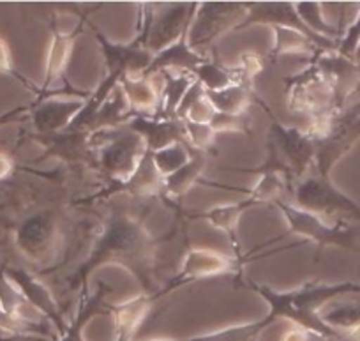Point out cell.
I'll list each match as a JSON object with an SVG mask.
<instances>
[{"mask_svg": "<svg viewBox=\"0 0 360 341\" xmlns=\"http://www.w3.org/2000/svg\"><path fill=\"white\" fill-rule=\"evenodd\" d=\"M154 252L155 242L138 219L127 214H113L92 255L72 278L71 288L85 287L90 273L106 264L124 267L133 273L145 288H148L154 267Z\"/></svg>", "mask_w": 360, "mask_h": 341, "instance_id": "6da1fadb", "label": "cell"}, {"mask_svg": "<svg viewBox=\"0 0 360 341\" xmlns=\"http://www.w3.org/2000/svg\"><path fill=\"white\" fill-rule=\"evenodd\" d=\"M248 285L269 302L270 311L269 315L263 316L269 326L286 318L293 322V326L311 330L328 341H339L341 334L325 323L321 316V306L339 295L360 294V285L356 283H306L290 292H278L269 285L255 283V281H248Z\"/></svg>", "mask_w": 360, "mask_h": 341, "instance_id": "7a4b0ae2", "label": "cell"}, {"mask_svg": "<svg viewBox=\"0 0 360 341\" xmlns=\"http://www.w3.org/2000/svg\"><path fill=\"white\" fill-rule=\"evenodd\" d=\"M198 4H145L138 37L154 57L188 34Z\"/></svg>", "mask_w": 360, "mask_h": 341, "instance_id": "3957f363", "label": "cell"}, {"mask_svg": "<svg viewBox=\"0 0 360 341\" xmlns=\"http://www.w3.org/2000/svg\"><path fill=\"white\" fill-rule=\"evenodd\" d=\"M292 194L297 207L314 212L320 218L332 216L338 218L339 223H360V205L338 190L328 175H321L318 172L307 173L299 182L293 184Z\"/></svg>", "mask_w": 360, "mask_h": 341, "instance_id": "277c9868", "label": "cell"}, {"mask_svg": "<svg viewBox=\"0 0 360 341\" xmlns=\"http://www.w3.org/2000/svg\"><path fill=\"white\" fill-rule=\"evenodd\" d=\"M249 13V4H198L188 29V44L195 54L209 57L210 48L221 36L237 30Z\"/></svg>", "mask_w": 360, "mask_h": 341, "instance_id": "5b68a950", "label": "cell"}, {"mask_svg": "<svg viewBox=\"0 0 360 341\" xmlns=\"http://www.w3.org/2000/svg\"><path fill=\"white\" fill-rule=\"evenodd\" d=\"M276 207L281 211L288 232L293 235L307 239L318 246L321 252L327 246L349 249L355 244V232L348 223H327L318 214L297 207L295 204H286L285 200H276Z\"/></svg>", "mask_w": 360, "mask_h": 341, "instance_id": "8992f818", "label": "cell"}, {"mask_svg": "<svg viewBox=\"0 0 360 341\" xmlns=\"http://www.w3.org/2000/svg\"><path fill=\"white\" fill-rule=\"evenodd\" d=\"M103 138V147L99 149V163L103 168L119 180V184L126 182L131 173L136 170L141 156L147 151L145 142L133 131H99Z\"/></svg>", "mask_w": 360, "mask_h": 341, "instance_id": "52a82bcc", "label": "cell"}, {"mask_svg": "<svg viewBox=\"0 0 360 341\" xmlns=\"http://www.w3.org/2000/svg\"><path fill=\"white\" fill-rule=\"evenodd\" d=\"M360 140V103L332 119L327 135L316 142V172L328 175L332 166Z\"/></svg>", "mask_w": 360, "mask_h": 341, "instance_id": "ba28073f", "label": "cell"}, {"mask_svg": "<svg viewBox=\"0 0 360 341\" xmlns=\"http://www.w3.org/2000/svg\"><path fill=\"white\" fill-rule=\"evenodd\" d=\"M238 271V260L230 259V256L217 253L214 249L207 248H191L186 255L184 264L180 267L179 273L161 288L152 295L154 302L162 295L172 294L176 288L184 285L193 283V281L205 280V278L221 276V274H233Z\"/></svg>", "mask_w": 360, "mask_h": 341, "instance_id": "9c48e42d", "label": "cell"}, {"mask_svg": "<svg viewBox=\"0 0 360 341\" xmlns=\"http://www.w3.org/2000/svg\"><path fill=\"white\" fill-rule=\"evenodd\" d=\"M269 142H272L278 149L279 158L285 163L290 177H292L293 187V184L306 177L311 163L316 159V142L309 133H302L295 128L283 126L276 119H272Z\"/></svg>", "mask_w": 360, "mask_h": 341, "instance_id": "30bf717a", "label": "cell"}, {"mask_svg": "<svg viewBox=\"0 0 360 341\" xmlns=\"http://www.w3.org/2000/svg\"><path fill=\"white\" fill-rule=\"evenodd\" d=\"M251 25H272V27H286L302 32L309 37L321 51L325 54H338L339 41L327 39L323 36H318L316 32L309 29L302 18L297 13L295 6L288 2H265V4H249V13L244 22L240 23L237 30L248 29Z\"/></svg>", "mask_w": 360, "mask_h": 341, "instance_id": "8fae6325", "label": "cell"}, {"mask_svg": "<svg viewBox=\"0 0 360 341\" xmlns=\"http://www.w3.org/2000/svg\"><path fill=\"white\" fill-rule=\"evenodd\" d=\"M2 269H4L6 276L15 283V287L18 288L20 294L23 295V299L29 302V306H32L43 318H46L48 322L53 323L55 329L58 330V336H60V334L68 329L69 322H65L64 315H62L60 308H58L57 301H55L50 288L44 283H41L36 276H32V274L25 269L11 266H2Z\"/></svg>", "mask_w": 360, "mask_h": 341, "instance_id": "7c38bea8", "label": "cell"}, {"mask_svg": "<svg viewBox=\"0 0 360 341\" xmlns=\"http://www.w3.org/2000/svg\"><path fill=\"white\" fill-rule=\"evenodd\" d=\"M16 248L32 262H41L53 252L57 241V225L50 214H34L23 219L16 228Z\"/></svg>", "mask_w": 360, "mask_h": 341, "instance_id": "4fadbf2b", "label": "cell"}, {"mask_svg": "<svg viewBox=\"0 0 360 341\" xmlns=\"http://www.w3.org/2000/svg\"><path fill=\"white\" fill-rule=\"evenodd\" d=\"M85 101L82 99H53V97H44L36 101V104L30 106V120H32L34 130L39 135H55L68 130L82 111Z\"/></svg>", "mask_w": 360, "mask_h": 341, "instance_id": "5bb4252c", "label": "cell"}, {"mask_svg": "<svg viewBox=\"0 0 360 341\" xmlns=\"http://www.w3.org/2000/svg\"><path fill=\"white\" fill-rule=\"evenodd\" d=\"M126 128L145 142L150 152L161 151L175 144H188L184 123L180 119H158V117L134 116Z\"/></svg>", "mask_w": 360, "mask_h": 341, "instance_id": "9a60e30c", "label": "cell"}, {"mask_svg": "<svg viewBox=\"0 0 360 341\" xmlns=\"http://www.w3.org/2000/svg\"><path fill=\"white\" fill-rule=\"evenodd\" d=\"M83 23L85 18L79 20L76 29L71 34L60 32L58 27H53V36H51L50 50L46 55V69H44V82L39 89V99L46 96L51 90V87L57 83V80L62 78L64 69L68 66L69 57H71L72 46H75V39L79 32H83Z\"/></svg>", "mask_w": 360, "mask_h": 341, "instance_id": "2e32d148", "label": "cell"}, {"mask_svg": "<svg viewBox=\"0 0 360 341\" xmlns=\"http://www.w3.org/2000/svg\"><path fill=\"white\" fill-rule=\"evenodd\" d=\"M122 90L129 111L134 116H154L161 101V89L152 78H145L141 75H126L119 83Z\"/></svg>", "mask_w": 360, "mask_h": 341, "instance_id": "e0dca14e", "label": "cell"}, {"mask_svg": "<svg viewBox=\"0 0 360 341\" xmlns=\"http://www.w3.org/2000/svg\"><path fill=\"white\" fill-rule=\"evenodd\" d=\"M209 57H202V55L195 54V51L189 48L188 44V34L184 37H180L175 44H172L166 50L159 51L158 55L152 57V61L148 62V66L145 68V71L141 73V76L145 78H152L158 73L161 71H172V69H179V71L191 73L198 68L200 64L207 61Z\"/></svg>", "mask_w": 360, "mask_h": 341, "instance_id": "ac0fdd59", "label": "cell"}, {"mask_svg": "<svg viewBox=\"0 0 360 341\" xmlns=\"http://www.w3.org/2000/svg\"><path fill=\"white\" fill-rule=\"evenodd\" d=\"M152 306V295H140L131 301L110 306V315L115 322V341H133L138 327L147 318Z\"/></svg>", "mask_w": 360, "mask_h": 341, "instance_id": "d6986e66", "label": "cell"}, {"mask_svg": "<svg viewBox=\"0 0 360 341\" xmlns=\"http://www.w3.org/2000/svg\"><path fill=\"white\" fill-rule=\"evenodd\" d=\"M161 76V101H159V108L152 117L158 119H176V111H179L180 103L191 89L193 83L196 82L195 76L191 73L179 71H161L158 73Z\"/></svg>", "mask_w": 360, "mask_h": 341, "instance_id": "ffe728a7", "label": "cell"}, {"mask_svg": "<svg viewBox=\"0 0 360 341\" xmlns=\"http://www.w3.org/2000/svg\"><path fill=\"white\" fill-rule=\"evenodd\" d=\"M92 135L89 131H71L65 130L62 133L46 135L41 138L44 147H48V154L58 156L65 161H86L92 156Z\"/></svg>", "mask_w": 360, "mask_h": 341, "instance_id": "44dd1931", "label": "cell"}, {"mask_svg": "<svg viewBox=\"0 0 360 341\" xmlns=\"http://www.w3.org/2000/svg\"><path fill=\"white\" fill-rule=\"evenodd\" d=\"M162 184H165V177L159 173L158 166L152 159V152L147 149L145 154L141 156L136 170L131 173L126 182L119 184V186L122 187V191L133 193L136 197H152V194L162 193Z\"/></svg>", "mask_w": 360, "mask_h": 341, "instance_id": "7402d4cb", "label": "cell"}, {"mask_svg": "<svg viewBox=\"0 0 360 341\" xmlns=\"http://www.w3.org/2000/svg\"><path fill=\"white\" fill-rule=\"evenodd\" d=\"M207 165V154L205 151H198L193 149L189 161L186 163L180 170H176L172 175L165 177V184H162V194L166 198H180L184 197L193 186L200 180L203 168Z\"/></svg>", "mask_w": 360, "mask_h": 341, "instance_id": "603a6c76", "label": "cell"}, {"mask_svg": "<svg viewBox=\"0 0 360 341\" xmlns=\"http://www.w3.org/2000/svg\"><path fill=\"white\" fill-rule=\"evenodd\" d=\"M256 200L252 197H248L242 202H231V204L224 205H216V207L209 209V211H203L198 218H203L207 223L217 228V230H223L224 234L230 235L231 241H237V225L240 216L244 214L248 209L255 207Z\"/></svg>", "mask_w": 360, "mask_h": 341, "instance_id": "cb8c5ba5", "label": "cell"}, {"mask_svg": "<svg viewBox=\"0 0 360 341\" xmlns=\"http://www.w3.org/2000/svg\"><path fill=\"white\" fill-rule=\"evenodd\" d=\"M193 76L203 87L205 92H217V90L228 89V87L245 82L242 78L238 68H224L223 64H219L216 61H210V58H207L203 64H200L193 71Z\"/></svg>", "mask_w": 360, "mask_h": 341, "instance_id": "d4e9b609", "label": "cell"}, {"mask_svg": "<svg viewBox=\"0 0 360 341\" xmlns=\"http://www.w3.org/2000/svg\"><path fill=\"white\" fill-rule=\"evenodd\" d=\"M205 96L214 110L230 116H242L252 103V90L249 82H240L217 92H205Z\"/></svg>", "mask_w": 360, "mask_h": 341, "instance_id": "484cf974", "label": "cell"}, {"mask_svg": "<svg viewBox=\"0 0 360 341\" xmlns=\"http://www.w3.org/2000/svg\"><path fill=\"white\" fill-rule=\"evenodd\" d=\"M276 32V43L272 48L270 58H278L281 55L290 54H300V55H318L321 54L320 48L313 43L307 36L302 32L293 29H286V27H274Z\"/></svg>", "mask_w": 360, "mask_h": 341, "instance_id": "4316f807", "label": "cell"}, {"mask_svg": "<svg viewBox=\"0 0 360 341\" xmlns=\"http://www.w3.org/2000/svg\"><path fill=\"white\" fill-rule=\"evenodd\" d=\"M0 334L20 337L23 341H48V330L41 322L11 315L0 308Z\"/></svg>", "mask_w": 360, "mask_h": 341, "instance_id": "83f0119b", "label": "cell"}, {"mask_svg": "<svg viewBox=\"0 0 360 341\" xmlns=\"http://www.w3.org/2000/svg\"><path fill=\"white\" fill-rule=\"evenodd\" d=\"M189 156H191V152H189L188 144H175L161 149V151L152 152V159H154L155 166L162 177L172 175L176 170L182 168L189 161Z\"/></svg>", "mask_w": 360, "mask_h": 341, "instance_id": "f1b7e54d", "label": "cell"}, {"mask_svg": "<svg viewBox=\"0 0 360 341\" xmlns=\"http://www.w3.org/2000/svg\"><path fill=\"white\" fill-rule=\"evenodd\" d=\"M0 308L4 309V311L11 313V315L22 316V318L27 320L30 318L25 315V309H34L32 306H29V302L23 299V295L20 294L18 288L15 287V283L6 276L2 266H0ZM32 322H36V320H32Z\"/></svg>", "mask_w": 360, "mask_h": 341, "instance_id": "f546056e", "label": "cell"}, {"mask_svg": "<svg viewBox=\"0 0 360 341\" xmlns=\"http://www.w3.org/2000/svg\"><path fill=\"white\" fill-rule=\"evenodd\" d=\"M325 323L335 330H345L348 327L360 323V308L356 306H339L327 313H321Z\"/></svg>", "mask_w": 360, "mask_h": 341, "instance_id": "4dcf8cb0", "label": "cell"}, {"mask_svg": "<svg viewBox=\"0 0 360 341\" xmlns=\"http://www.w3.org/2000/svg\"><path fill=\"white\" fill-rule=\"evenodd\" d=\"M210 128L214 133H248L249 131V120L245 113L242 116H230V113H219L216 111L210 120Z\"/></svg>", "mask_w": 360, "mask_h": 341, "instance_id": "1f68e13d", "label": "cell"}, {"mask_svg": "<svg viewBox=\"0 0 360 341\" xmlns=\"http://www.w3.org/2000/svg\"><path fill=\"white\" fill-rule=\"evenodd\" d=\"M182 123H184L186 137H188V142L191 144L193 149L207 151V149L214 144L216 133H214V130L210 128V124L191 123V120H182Z\"/></svg>", "mask_w": 360, "mask_h": 341, "instance_id": "d6a6232c", "label": "cell"}, {"mask_svg": "<svg viewBox=\"0 0 360 341\" xmlns=\"http://www.w3.org/2000/svg\"><path fill=\"white\" fill-rule=\"evenodd\" d=\"M359 44H360V13H359V18L355 20V23L349 25L348 30H346V32L342 34L341 39H339L338 54L342 55V57L349 58V61H355V54L356 50H359Z\"/></svg>", "mask_w": 360, "mask_h": 341, "instance_id": "836d02e7", "label": "cell"}, {"mask_svg": "<svg viewBox=\"0 0 360 341\" xmlns=\"http://www.w3.org/2000/svg\"><path fill=\"white\" fill-rule=\"evenodd\" d=\"M0 75H9V76H16V69L15 64H13V54H11V46L8 44V41L4 37H0Z\"/></svg>", "mask_w": 360, "mask_h": 341, "instance_id": "e575fe53", "label": "cell"}, {"mask_svg": "<svg viewBox=\"0 0 360 341\" xmlns=\"http://www.w3.org/2000/svg\"><path fill=\"white\" fill-rule=\"evenodd\" d=\"M29 111H30V106H16L13 108V110L0 113V128L8 126V124L11 123H16V120H22Z\"/></svg>", "mask_w": 360, "mask_h": 341, "instance_id": "d590c367", "label": "cell"}, {"mask_svg": "<svg viewBox=\"0 0 360 341\" xmlns=\"http://www.w3.org/2000/svg\"><path fill=\"white\" fill-rule=\"evenodd\" d=\"M13 170H15V163H13V159L9 158V156L0 152V180L11 175Z\"/></svg>", "mask_w": 360, "mask_h": 341, "instance_id": "8d00e7d4", "label": "cell"}, {"mask_svg": "<svg viewBox=\"0 0 360 341\" xmlns=\"http://www.w3.org/2000/svg\"><path fill=\"white\" fill-rule=\"evenodd\" d=\"M339 341H360V323L348 327L345 330H339Z\"/></svg>", "mask_w": 360, "mask_h": 341, "instance_id": "74e56055", "label": "cell"}, {"mask_svg": "<svg viewBox=\"0 0 360 341\" xmlns=\"http://www.w3.org/2000/svg\"><path fill=\"white\" fill-rule=\"evenodd\" d=\"M0 341H23V340H20V337L6 336V334H0Z\"/></svg>", "mask_w": 360, "mask_h": 341, "instance_id": "f35d334b", "label": "cell"}, {"mask_svg": "<svg viewBox=\"0 0 360 341\" xmlns=\"http://www.w3.org/2000/svg\"><path fill=\"white\" fill-rule=\"evenodd\" d=\"M148 341H180V340H168V337H158V340H148Z\"/></svg>", "mask_w": 360, "mask_h": 341, "instance_id": "ab89813d", "label": "cell"}]
</instances>
